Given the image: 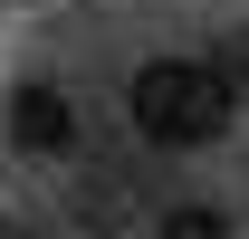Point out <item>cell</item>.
<instances>
[{
	"label": "cell",
	"instance_id": "obj_4",
	"mask_svg": "<svg viewBox=\"0 0 249 239\" xmlns=\"http://www.w3.org/2000/svg\"><path fill=\"white\" fill-rule=\"evenodd\" d=\"M163 239H230V220H220V210H173Z\"/></svg>",
	"mask_w": 249,
	"mask_h": 239
},
{
	"label": "cell",
	"instance_id": "obj_2",
	"mask_svg": "<svg viewBox=\"0 0 249 239\" xmlns=\"http://www.w3.org/2000/svg\"><path fill=\"white\" fill-rule=\"evenodd\" d=\"M0 124H10V153H67L77 144V96H67L58 77H19Z\"/></svg>",
	"mask_w": 249,
	"mask_h": 239
},
{
	"label": "cell",
	"instance_id": "obj_3",
	"mask_svg": "<svg viewBox=\"0 0 249 239\" xmlns=\"http://www.w3.org/2000/svg\"><path fill=\"white\" fill-rule=\"evenodd\" d=\"M211 67L230 77V86H240V105H249V19H240V29H220V38H211Z\"/></svg>",
	"mask_w": 249,
	"mask_h": 239
},
{
	"label": "cell",
	"instance_id": "obj_1",
	"mask_svg": "<svg viewBox=\"0 0 249 239\" xmlns=\"http://www.w3.org/2000/svg\"><path fill=\"white\" fill-rule=\"evenodd\" d=\"M124 115H134V134L154 153H211L240 124V86L211 58H144L124 77Z\"/></svg>",
	"mask_w": 249,
	"mask_h": 239
}]
</instances>
